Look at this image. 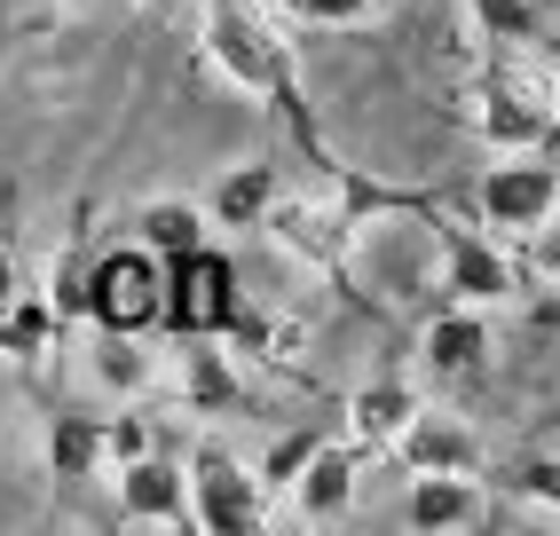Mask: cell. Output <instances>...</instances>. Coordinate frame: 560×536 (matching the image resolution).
Returning <instances> with one entry per match:
<instances>
[{
  "label": "cell",
  "instance_id": "44dd1931",
  "mask_svg": "<svg viewBox=\"0 0 560 536\" xmlns=\"http://www.w3.org/2000/svg\"><path fill=\"white\" fill-rule=\"evenodd\" d=\"M324 442H331L324 427H292V434H277V442H269V457H260V474H253V481H260V489H284V481H292V474H301L308 457L324 450Z\"/></svg>",
  "mask_w": 560,
  "mask_h": 536
},
{
  "label": "cell",
  "instance_id": "4fadbf2b",
  "mask_svg": "<svg viewBox=\"0 0 560 536\" xmlns=\"http://www.w3.org/2000/svg\"><path fill=\"white\" fill-rule=\"evenodd\" d=\"M481 356H490V324H481V308H466V300H451L419 339V363L434 378H466V371H481Z\"/></svg>",
  "mask_w": 560,
  "mask_h": 536
},
{
  "label": "cell",
  "instance_id": "cb8c5ba5",
  "mask_svg": "<svg viewBox=\"0 0 560 536\" xmlns=\"http://www.w3.org/2000/svg\"><path fill=\"white\" fill-rule=\"evenodd\" d=\"M9 300H16V268L0 260V308H9Z\"/></svg>",
  "mask_w": 560,
  "mask_h": 536
},
{
  "label": "cell",
  "instance_id": "3957f363",
  "mask_svg": "<svg viewBox=\"0 0 560 536\" xmlns=\"http://www.w3.org/2000/svg\"><path fill=\"white\" fill-rule=\"evenodd\" d=\"M427 245L442 253V284H434V292L466 300V308H490V300H513V292H521V284H513V253L490 245L474 221L434 213V198H427Z\"/></svg>",
  "mask_w": 560,
  "mask_h": 536
},
{
  "label": "cell",
  "instance_id": "9a60e30c",
  "mask_svg": "<svg viewBox=\"0 0 560 536\" xmlns=\"http://www.w3.org/2000/svg\"><path fill=\"white\" fill-rule=\"evenodd\" d=\"M48 466H56V481H88L95 466H110V418H56Z\"/></svg>",
  "mask_w": 560,
  "mask_h": 536
},
{
  "label": "cell",
  "instance_id": "5bb4252c",
  "mask_svg": "<svg viewBox=\"0 0 560 536\" xmlns=\"http://www.w3.org/2000/svg\"><path fill=\"white\" fill-rule=\"evenodd\" d=\"M490 497L474 474H419L410 481V528H481Z\"/></svg>",
  "mask_w": 560,
  "mask_h": 536
},
{
  "label": "cell",
  "instance_id": "9c48e42d",
  "mask_svg": "<svg viewBox=\"0 0 560 536\" xmlns=\"http://www.w3.org/2000/svg\"><path fill=\"white\" fill-rule=\"evenodd\" d=\"M481 135H490L498 150H545L552 142V110H545V88L513 80V71H490L481 80Z\"/></svg>",
  "mask_w": 560,
  "mask_h": 536
},
{
  "label": "cell",
  "instance_id": "277c9868",
  "mask_svg": "<svg viewBox=\"0 0 560 536\" xmlns=\"http://www.w3.org/2000/svg\"><path fill=\"white\" fill-rule=\"evenodd\" d=\"M230 300H237V268L190 245V253H174L159 268V324H174L182 339H213L221 324H230Z\"/></svg>",
  "mask_w": 560,
  "mask_h": 536
},
{
  "label": "cell",
  "instance_id": "2e32d148",
  "mask_svg": "<svg viewBox=\"0 0 560 536\" xmlns=\"http://www.w3.org/2000/svg\"><path fill=\"white\" fill-rule=\"evenodd\" d=\"M269 198H277V166H237V174H221V189H213V221L221 229H260Z\"/></svg>",
  "mask_w": 560,
  "mask_h": 536
},
{
  "label": "cell",
  "instance_id": "7402d4cb",
  "mask_svg": "<svg viewBox=\"0 0 560 536\" xmlns=\"http://www.w3.org/2000/svg\"><path fill=\"white\" fill-rule=\"evenodd\" d=\"M292 16H308V24H355V16H371L380 0H284Z\"/></svg>",
  "mask_w": 560,
  "mask_h": 536
},
{
  "label": "cell",
  "instance_id": "52a82bcc",
  "mask_svg": "<svg viewBox=\"0 0 560 536\" xmlns=\"http://www.w3.org/2000/svg\"><path fill=\"white\" fill-rule=\"evenodd\" d=\"M552 206H560V166H545L537 150H521L513 166L481 182V213L498 221V237H545Z\"/></svg>",
  "mask_w": 560,
  "mask_h": 536
},
{
  "label": "cell",
  "instance_id": "ba28073f",
  "mask_svg": "<svg viewBox=\"0 0 560 536\" xmlns=\"http://www.w3.org/2000/svg\"><path fill=\"white\" fill-rule=\"evenodd\" d=\"M387 450H395V466H410V474H481V434L474 427H458L451 410H410L402 427L387 434Z\"/></svg>",
  "mask_w": 560,
  "mask_h": 536
},
{
  "label": "cell",
  "instance_id": "ac0fdd59",
  "mask_svg": "<svg viewBox=\"0 0 560 536\" xmlns=\"http://www.w3.org/2000/svg\"><path fill=\"white\" fill-rule=\"evenodd\" d=\"M95 378H103V387H119V395H142V387H151V356L135 348V331H103Z\"/></svg>",
  "mask_w": 560,
  "mask_h": 536
},
{
  "label": "cell",
  "instance_id": "7c38bea8",
  "mask_svg": "<svg viewBox=\"0 0 560 536\" xmlns=\"http://www.w3.org/2000/svg\"><path fill=\"white\" fill-rule=\"evenodd\" d=\"M363 457H380V450H363V442H348V450H340V442H324V450L308 457V466L284 481V489L301 497V513H308V521H331V513H340L348 497H355V474H363Z\"/></svg>",
  "mask_w": 560,
  "mask_h": 536
},
{
  "label": "cell",
  "instance_id": "ffe728a7",
  "mask_svg": "<svg viewBox=\"0 0 560 536\" xmlns=\"http://www.w3.org/2000/svg\"><path fill=\"white\" fill-rule=\"evenodd\" d=\"M474 16L490 40H537L545 16H552V0H474Z\"/></svg>",
  "mask_w": 560,
  "mask_h": 536
},
{
  "label": "cell",
  "instance_id": "7a4b0ae2",
  "mask_svg": "<svg viewBox=\"0 0 560 536\" xmlns=\"http://www.w3.org/2000/svg\"><path fill=\"white\" fill-rule=\"evenodd\" d=\"M260 229H269V237L292 253V260H308L316 277H331L340 292H355V237H363V221L348 213V198L340 189H331V198H269V213H260Z\"/></svg>",
  "mask_w": 560,
  "mask_h": 536
},
{
  "label": "cell",
  "instance_id": "8fae6325",
  "mask_svg": "<svg viewBox=\"0 0 560 536\" xmlns=\"http://www.w3.org/2000/svg\"><path fill=\"white\" fill-rule=\"evenodd\" d=\"M182 410L190 418H253V395L245 378L230 371V356H213L206 339H182Z\"/></svg>",
  "mask_w": 560,
  "mask_h": 536
},
{
  "label": "cell",
  "instance_id": "30bf717a",
  "mask_svg": "<svg viewBox=\"0 0 560 536\" xmlns=\"http://www.w3.org/2000/svg\"><path fill=\"white\" fill-rule=\"evenodd\" d=\"M119 505H127L135 521H190V481H182L174 457L135 450L127 466H119Z\"/></svg>",
  "mask_w": 560,
  "mask_h": 536
},
{
  "label": "cell",
  "instance_id": "d6986e66",
  "mask_svg": "<svg viewBox=\"0 0 560 536\" xmlns=\"http://www.w3.org/2000/svg\"><path fill=\"white\" fill-rule=\"evenodd\" d=\"M190 245H206L198 237V206H142V253L174 260V253H190Z\"/></svg>",
  "mask_w": 560,
  "mask_h": 536
},
{
  "label": "cell",
  "instance_id": "8992f818",
  "mask_svg": "<svg viewBox=\"0 0 560 536\" xmlns=\"http://www.w3.org/2000/svg\"><path fill=\"white\" fill-rule=\"evenodd\" d=\"M190 521L213 528V536H245V528H260V481H253L221 442H206V450L190 457Z\"/></svg>",
  "mask_w": 560,
  "mask_h": 536
},
{
  "label": "cell",
  "instance_id": "e0dca14e",
  "mask_svg": "<svg viewBox=\"0 0 560 536\" xmlns=\"http://www.w3.org/2000/svg\"><path fill=\"white\" fill-rule=\"evenodd\" d=\"M410 410H419V395H410L402 378H380V387H363V395L348 403V418H355V442H363V450H380V442L402 427Z\"/></svg>",
  "mask_w": 560,
  "mask_h": 536
},
{
  "label": "cell",
  "instance_id": "6da1fadb",
  "mask_svg": "<svg viewBox=\"0 0 560 536\" xmlns=\"http://www.w3.org/2000/svg\"><path fill=\"white\" fill-rule=\"evenodd\" d=\"M206 56L230 71L245 95L277 103V119L316 150V110H308L301 80H292V56H284V40H277V32L245 9V0H206Z\"/></svg>",
  "mask_w": 560,
  "mask_h": 536
},
{
  "label": "cell",
  "instance_id": "603a6c76",
  "mask_svg": "<svg viewBox=\"0 0 560 536\" xmlns=\"http://www.w3.org/2000/svg\"><path fill=\"white\" fill-rule=\"evenodd\" d=\"M513 489H521V497H537V505H552V497H560V466H545V457H537V466H521V474H513Z\"/></svg>",
  "mask_w": 560,
  "mask_h": 536
},
{
  "label": "cell",
  "instance_id": "5b68a950",
  "mask_svg": "<svg viewBox=\"0 0 560 536\" xmlns=\"http://www.w3.org/2000/svg\"><path fill=\"white\" fill-rule=\"evenodd\" d=\"M80 300H88V316L103 331H151L159 324V253H142V245L103 253L88 268V292Z\"/></svg>",
  "mask_w": 560,
  "mask_h": 536
}]
</instances>
